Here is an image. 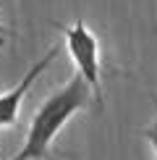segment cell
Masks as SVG:
<instances>
[{
  "mask_svg": "<svg viewBox=\"0 0 157 160\" xmlns=\"http://www.w3.org/2000/svg\"><path fill=\"white\" fill-rule=\"evenodd\" d=\"M92 89L81 76H71L63 87H58L55 92H50L45 97V102L34 110L29 121V131H26L24 147L18 152V160H50L52 155V142L63 131V126L76 116L78 110H84L92 102Z\"/></svg>",
  "mask_w": 157,
  "mask_h": 160,
  "instance_id": "cell-1",
  "label": "cell"
},
{
  "mask_svg": "<svg viewBox=\"0 0 157 160\" xmlns=\"http://www.w3.org/2000/svg\"><path fill=\"white\" fill-rule=\"evenodd\" d=\"M58 29L65 37V48H68L71 61L76 63L78 76L89 84L92 95L97 97V108H102V68H100V39L94 32L78 18L76 24L65 26L58 24Z\"/></svg>",
  "mask_w": 157,
  "mask_h": 160,
  "instance_id": "cell-2",
  "label": "cell"
},
{
  "mask_svg": "<svg viewBox=\"0 0 157 160\" xmlns=\"http://www.w3.org/2000/svg\"><path fill=\"white\" fill-rule=\"evenodd\" d=\"M55 58H58V48H50L42 58H37V61L29 66V71L21 76V82L13 87V89H8V92H3V95H0V129H5V126L16 123L18 110H21V102H24L26 92L31 89V84L42 76V71L47 68Z\"/></svg>",
  "mask_w": 157,
  "mask_h": 160,
  "instance_id": "cell-3",
  "label": "cell"
},
{
  "mask_svg": "<svg viewBox=\"0 0 157 160\" xmlns=\"http://www.w3.org/2000/svg\"><path fill=\"white\" fill-rule=\"evenodd\" d=\"M152 105H155V118H152L149 126H144L139 134L149 142V147H152V152H155V160H157V95H152Z\"/></svg>",
  "mask_w": 157,
  "mask_h": 160,
  "instance_id": "cell-4",
  "label": "cell"
},
{
  "mask_svg": "<svg viewBox=\"0 0 157 160\" xmlns=\"http://www.w3.org/2000/svg\"><path fill=\"white\" fill-rule=\"evenodd\" d=\"M0 34H5V26H3V18H0Z\"/></svg>",
  "mask_w": 157,
  "mask_h": 160,
  "instance_id": "cell-5",
  "label": "cell"
},
{
  "mask_svg": "<svg viewBox=\"0 0 157 160\" xmlns=\"http://www.w3.org/2000/svg\"><path fill=\"white\" fill-rule=\"evenodd\" d=\"M3 45H5V34H0V48H3Z\"/></svg>",
  "mask_w": 157,
  "mask_h": 160,
  "instance_id": "cell-6",
  "label": "cell"
},
{
  "mask_svg": "<svg viewBox=\"0 0 157 160\" xmlns=\"http://www.w3.org/2000/svg\"><path fill=\"white\" fill-rule=\"evenodd\" d=\"M13 160H18V158H13Z\"/></svg>",
  "mask_w": 157,
  "mask_h": 160,
  "instance_id": "cell-7",
  "label": "cell"
}]
</instances>
